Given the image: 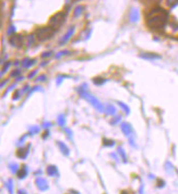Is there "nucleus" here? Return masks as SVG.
I'll return each instance as SVG.
<instances>
[{"label": "nucleus", "instance_id": "nucleus-1", "mask_svg": "<svg viewBox=\"0 0 178 194\" xmlns=\"http://www.w3.org/2000/svg\"><path fill=\"white\" fill-rule=\"evenodd\" d=\"M167 20H168L167 13L161 8H155V9H152L149 13L146 24L150 28L161 30V28L165 27L166 23H167Z\"/></svg>", "mask_w": 178, "mask_h": 194}, {"label": "nucleus", "instance_id": "nucleus-2", "mask_svg": "<svg viewBox=\"0 0 178 194\" xmlns=\"http://www.w3.org/2000/svg\"><path fill=\"white\" fill-rule=\"evenodd\" d=\"M77 92L79 93L80 96L82 97V98H84L85 100H87V102L91 104V105H92L93 107L97 110V111H101V112L105 111V107H104V105L101 103V102H99V99H97L95 96L91 95V93H90L89 90H87V85L86 84H82L81 86H79V87L77 88Z\"/></svg>", "mask_w": 178, "mask_h": 194}, {"label": "nucleus", "instance_id": "nucleus-3", "mask_svg": "<svg viewBox=\"0 0 178 194\" xmlns=\"http://www.w3.org/2000/svg\"><path fill=\"white\" fill-rule=\"evenodd\" d=\"M55 33V30L50 26H44V27H38L36 31H35V36L36 38L40 40V42H44L47 39L52 38Z\"/></svg>", "mask_w": 178, "mask_h": 194}, {"label": "nucleus", "instance_id": "nucleus-4", "mask_svg": "<svg viewBox=\"0 0 178 194\" xmlns=\"http://www.w3.org/2000/svg\"><path fill=\"white\" fill-rule=\"evenodd\" d=\"M65 18H66V14H65V12L56 13V14H54L53 16L49 19L48 24H49V26H50V27H53L54 30H55L56 27H58V26H60L61 24H62V23H64Z\"/></svg>", "mask_w": 178, "mask_h": 194}, {"label": "nucleus", "instance_id": "nucleus-5", "mask_svg": "<svg viewBox=\"0 0 178 194\" xmlns=\"http://www.w3.org/2000/svg\"><path fill=\"white\" fill-rule=\"evenodd\" d=\"M9 43L11 44V46H13V47L20 48V47H22V45H23V36H22V35H17V34H14V35H12V36L10 37Z\"/></svg>", "mask_w": 178, "mask_h": 194}, {"label": "nucleus", "instance_id": "nucleus-6", "mask_svg": "<svg viewBox=\"0 0 178 194\" xmlns=\"http://www.w3.org/2000/svg\"><path fill=\"white\" fill-rule=\"evenodd\" d=\"M74 31H75V28H74V26H71L69 30H68V32L64 35V37L60 39V42H59V44L61 46H64V45H66L67 43L69 42V39L71 38L73 36V34H74Z\"/></svg>", "mask_w": 178, "mask_h": 194}, {"label": "nucleus", "instance_id": "nucleus-7", "mask_svg": "<svg viewBox=\"0 0 178 194\" xmlns=\"http://www.w3.org/2000/svg\"><path fill=\"white\" fill-rule=\"evenodd\" d=\"M35 184L40 191H47L48 190V182L44 178H37L35 180Z\"/></svg>", "mask_w": 178, "mask_h": 194}, {"label": "nucleus", "instance_id": "nucleus-8", "mask_svg": "<svg viewBox=\"0 0 178 194\" xmlns=\"http://www.w3.org/2000/svg\"><path fill=\"white\" fill-rule=\"evenodd\" d=\"M120 128H121V131L124 132V134L127 136H130L133 133L132 127L128 122H122L120 124Z\"/></svg>", "mask_w": 178, "mask_h": 194}, {"label": "nucleus", "instance_id": "nucleus-9", "mask_svg": "<svg viewBox=\"0 0 178 194\" xmlns=\"http://www.w3.org/2000/svg\"><path fill=\"white\" fill-rule=\"evenodd\" d=\"M141 58L145 59V60H156V59H161V56H158L156 53H152V52H143L140 55Z\"/></svg>", "mask_w": 178, "mask_h": 194}, {"label": "nucleus", "instance_id": "nucleus-10", "mask_svg": "<svg viewBox=\"0 0 178 194\" xmlns=\"http://www.w3.org/2000/svg\"><path fill=\"white\" fill-rule=\"evenodd\" d=\"M28 148H30V145L27 146L26 148H25V147H21V148H19L17 150V156H18L19 158H21V159H25L27 154H28Z\"/></svg>", "mask_w": 178, "mask_h": 194}, {"label": "nucleus", "instance_id": "nucleus-11", "mask_svg": "<svg viewBox=\"0 0 178 194\" xmlns=\"http://www.w3.org/2000/svg\"><path fill=\"white\" fill-rule=\"evenodd\" d=\"M47 175L50 176V177H58L59 176V171H58V169H57L56 166L50 165V166L47 167Z\"/></svg>", "mask_w": 178, "mask_h": 194}, {"label": "nucleus", "instance_id": "nucleus-12", "mask_svg": "<svg viewBox=\"0 0 178 194\" xmlns=\"http://www.w3.org/2000/svg\"><path fill=\"white\" fill-rule=\"evenodd\" d=\"M57 145H58V147H59L60 152H61L64 155H65V156H69V154H70V150H69V147L67 146L65 143L58 141V142H57Z\"/></svg>", "mask_w": 178, "mask_h": 194}, {"label": "nucleus", "instance_id": "nucleus-13", "mask_svg": "<svg viewBox=\"0 0 178 194\" xmlns=\"http://www.w3.org/2000/svg\"><path fill=\"white\" fill-rule=\"evenodd\" d=\"M36 60L35 59H31V58H24L22 61H21V65L23 68H31L32 65H35Z\"/></svg>", "mask_w": 178, "mask_h": 194}, {"label": "nucleus", "instance_id": "nucleus-14", "mask_svg": "<svg viewBox=\"0 0 178 194\" xmlns=\"http://www.w3.org/2000/svg\"><path fill=\"white\" fill-rule=\"evenodd\" d=\"M129 19H130V22L132 23H136L138 22L139 20V11L137 9H132L130 11V14H129Z\"/></svg>", "mask_w": 178, "mask_h": 194}, {"label": "nucleus", "instance_id": "nucleus-15", "mask_svg": "<svg viewBox=\"0 0 178 194\" xmlns=\"http://www.w3.org/2000/svg\"><path fill=\"white\" fill-rule=\"evenodd\" d=\"M17 174H18V178L19 179H24L27 176V167L26 166H22L21 169H19V171Z\"/></svg>", "mask_w": 178, "mask_h": 194}, {"label": "nucleus", "instance_id": "nucleus-16", "mask_svg": "<svg viewBox=\"0 0 178 194\" xmlns=\"http://www.w3.org/2000/svg\"><path fill=\"white\" fill-rule=\"evenodd\" d=\"M105 112L107 115H115L116 113V108H115V106H112V105H106L105 106Z\"/></svg>", "mask_w": 178, "mask_h": 194}, {"label": "nucleus", "instance_id": "nucleus-17", "mask_svg": "<svg viewBox=\"0 0 178 194\" xmlns=\"http://www.w3.org/2000/svg\"><path fill=\"white\" fill-rule=\"evenodd\" d=\"M83 10H84V8L82 6H79V7H77L75 9H74V12H73V16L74 18H79L80 15L83 13Z\"/></svg>", "mask_w": 178, "mask_h": 194}, {"label": "nucleus", "instance_id": "nucleus-18", "mask_svg": "<svg viewBox=\"0 0 178 194\" xmlns=\"http://www.w3.org/2000/svg\"><path fill=\"white\" fill-rule=\"evenodd\" d=\"M93 82H94V84L95 85H103L106 82V80L103 78H101V77H97V78L93 79Z\"/></svg>", "mask_w": 178, "mask_h": 194}, {"label": "nucleus", "instance_id": "nucleus-19", "mask_svg": "<svg viewBox=\"0 0 178 194\" xmlns=\"http://www.w3.org/2000/svg\"><path fill=\"white\" fill-rule=\"evenodd\" d=\"M117 104H118V106L120 107V108H121V109L124 110V111H125L126 113H129V112H130L129 107H128V106H127L125 103H122V102H117Z\"/></svg>", "mask_w": 178, "mask_h": 194}, {"label": "nucleus", "instance_id": "nucleus-20", "mask_svg": "<svg viewBox=\"0 0 178 194\" xmlns=\"http://www.w3.org/2000/svg\"><path fill=\"white\" fill-rule=\"evenodd\" d=\"M38 132H40V127H37V125H33V127H31L30 130H28V134H31V135L36 134Z\"/></svg>", "mask_w": 178, "mask_h": 194}, {"label": "nucleus", "instance_id": "nucleus-21", "mask_svg": "<svg viewBox=\"0 0 178 194\" xmlns=\"http://www.w3.org/2000/svg\"><path fill=\"white\" fill-rule=\"evenodd\" d=\"M57 121H58V124L60 127H64L65 123H66V118H65V115H59L58 118H57Z\"/></svg>", "mask_w": 178, "mask_h": 194}, {"label": "nucleus", "instance_id": "nucleus-22", "mask_svg": "<svg viewBox=\"0 0 178 194\" xmlns=\"http://www.w3.org/2000/svg\"><path fill=\"white\" fill-rule=\"evenodd\" d=\"M6 188L8 189L9 193L13 194V184H12V180H8V182L6 183Z\"/></svg>", "mask_w": 178, "mask_h": 194}, {"label": "nucleus", "instance_id": "nucleus-23", "mask_svg": "<svg viewBox=\"0 0 178 194\" xmlns=\"http://www.w3.org/2000/svg\"><path fill=\"white\" fill-rule=\"evenodd\" d=\"M103 145H104V146H114V145H115V142H114L112 140L104 139V140H103Z\"/></svg>", "mask_w": 178, "mask_h": 194}, {"label": "nucleus", "instance_id": "nucleus-24", "mask_svg": "<svg viewBox=\"0 0 178 194\" xmlns=\"http://www.w3.org/2000/svg\"><path fill=\"white\" fill-rule=\"evenodd\" d=\"M15 26L13 25H11V26H9V28H8V31H7V34L9 35V36H12V35H14L15 34Z\"/></svg>", "mask_w": 178, "mask_h": 194}, {"label": "nucleus", "instance_id": "nucleus-25", "mask_svg": "<svg viewBox=\"0 0 178 194\" xmlns=\"http://www.w3.org/2000/svg\"><path fill=\"white\" fill-rule=\"evenodd\" d=\"M10 170L13 172V174H15V172H18L19 171V166L17 165V164H10Z\"/></svg>", "mask_w": 178, "mask_h": 194}, {"label": "nucleus", "instance_id": "nucleus-26", "mask_svg": "<svg viewBox=\"0 0 178 194\" xmlns=\"http://www.w3.org/2000/svg\"><path fill=\"white\" fill-rule=\"evenodd\" d=\"M118 153H119V155L121 156V158H122V160L124 162H127V157H126V154H125V152H124V149L121 148V147H119L118 148Z\"/></svg>", "mask_w": 178, "mask_h": 194}, {"label": "nucleus", "instance_id": "nucleus-27", "mask_svg": "<svg viewBox=\"0 0 178 194\" xmlns=\"http://www.w3.org/2000/svg\"><path fill=\"white\" fill-rule=\"evenodd\" d=\"M70 52L68 51V50H62V51H60V52H58L57 55H56V59H59V58H61L62 56H66V55H69Z\"/></svg>", "mask_w": 178, "mask_h": 194}, {"label": "nucleus", "instance_id": "nucleus-28", "mask_svg": "<svg viewBox=\"0 0 178 194\" xmlns=\"http://www.w3.org/2000/svg\"><path fill=\"white\" fill-rule=\"evenodd\" d=\"M10 65H11V62H9V61H8V62H6V65H3V68H2V71H1V74H3L5 72H7V71H8V69H9V67H10Z\"/></svg>", "mask_w": 178, "mask_h": 194}, {"label": "nucleus", "instance_id": "nucleus-29", "mask_svg": "<svg viewBox=\"0 0 178 194\" xmlns=\"http://www.w3.org/2000/svg\"><path fill=\"white\" fill-rule=\"evenodd\" d=\"M21 93H22V92H21V91H19V90H18V91H15V92H14V94H13V100H18V99L20 98V96H21Z\"/></svg>", "mask_w": 178, "mask_h": 194}, {"label": "nucleus", "instance_id": "nucleus-30", "mask_svg": "<svg viewBox=\"0 0 178 194\" xmlns=\"http://www.w3.org/2000/svg\"><path fill=\"white\" fill-rule=\"evenodd\" d=\"M120 119H121V117L120 116H116L112 121H111V123H112V124H116V123H118L119 121H120Z\"/></svg>", "mask_w": 178, "mask_h": 194}, {"label": "nucleus", "instance_id": "nucleus-31", "mask_svg": "<svg viewBox=\"0 0 178 194\" xmlns=\"http://www.w3.org/2000/svg\"><path fill=\"white\" fill-rule=\"evenodd\" d=\"M20 74H21L20 70H14L13 72H11V77H12V78H17V77H19Z\"/></svg>", "mask_w": 178, "mask_h": 194}, {"label": "nucleus", "instance_id": "nucleus-32", "mask_svg": "<svg viewBox=\"0 0 178 194\" xmlns=\"http://www.w3.org/2000/svg\"><path fill=\"white\" fill-rule=\"evenodd\" d=\"M46 75H45V74H42V75H40V77H38V78H37V80H36V81H37V82H44V81H46Z\"/></svg>", "mask_w": 178, "mask_h": 194}, {"label": "nucleus", "instance_id": "nucleus-33", "mask_svg": "<svg viewBox=\"0 0 178 194\" xmlns=\"http://www.w3.org/2000/svg\"><path fill=\"white\" fill-rule=\"evenodd\" d=\"M177 1L178 0H166V5H167V6H174Z\"/></svg>", "mask_w": 178, "mask_h": 194}, {"label": "nucleus", "instance_id": "nucleus-34", "mask_svg": "<svg viewBox=\"0 0 178 194\" xmlns=\"http://www.w3.org/2000/svg\"><path fill=\"white\" fill-rule=\"evenodd\" d=\"M52 56V51H46V52H44L43 55H42V58H48V57H50Z\"/></svg>", "mask_w": 178, "mask_h": 194}, {"label": "nucleus", "instance_id": "nucleus-35", "mask_svg": "<svg viewBox=\"0 0 178 194\" xmlns=\"http://www.w3.org/2000/svg\"><path fill=\"white\" fill-rule=\"evenodd\" d=\"M34 43V35H30V37H28V46H31L32 44Z\"/></svg>", "mask_w": 178, "mask_h": 194}, {"label": "nucleus", "instance_id": "nucleus-36", "mask_svg": "<svg viewBox=\"0 0 178 194\" xmlns=\"http://www.w3.org/2000/svg\"><path fill=\"white\" fill-rule=\"evenodd\" d=\"M36 74H37V70H34L33 72H31V73L28 74V77H27V78H28V79H33L34 77L36 75Z\"/></svg>", "mask_w": 178, "mask_h": 194}, {"label": "nucleus", "instance_id": "nucleus-37", "mask_svg": "<svg viewBox=\"0 0 178 194\" xmlns=\"http://www.w3.org/2000/svg\"><path fill=\"white\" fill-rule=\"evenodd\" d=\"M65 78H67V77H65V75H59L58 77V79H57V84L59 85L61 82H62V79H65Z\"/></svg>", "mask_w": 178, "mask_h": 194}, {"label": "nucleus", "instance_id": "nucleus-38", "mask_svg": "<svg viewBox=\"0 0 178 194\" xmlns=\"http://www.w3.org/2000/svg\"><path fill=\"white\" fill-rule=\"evenodd\" d=\"M65 131H66V134H68V136H69V137H72V133H71V130H70V129H66Z\"/></svg>", "mask_w": 178, "mask_h": 194}, {"label": "nucleus", "instance_id": "nucleus-39", "mask_svg": "<svg viewBox=\"0 0 178 194\" xmlns=\"http://www.w3.org/2000/svg\"><path fill=\"white\" fill-rule=\"evenodd\" d=\"M48 135H49V130H46V131H45V133L43 134V139H46Z\"/></svg>", "mask_w": 178, "mask_h": 194}, {"label": "nucleus", "instance_id": "nucleus-40", "mask_svg": "<svg viewBox=\"0 0 178 194\" xmlns=\"http://www.w3.org/2000/svg\"><path fill=\"white\" fill-rule=\"evenodd\" d=\"M7 83H8V80H5V81H2V82L0 83V88H1L2 86H5V85L7 84Z\"/></svg>", "mask_w": 178, "mask_h": 194}, {"label": "nucleus", "instance_id": "nucleus-41", "mask_svg": "<svg viewBox=\"0 0 178 194\" xmlns=\"http://www.w3.org/2000/svg\"><path fill=\"white\" fill-rule=\"evenodd\" d=\"M28 91H30V86H28V85H25L22 92H24V93H25V92H28Z\"/></svg>", "mask_w": 178, "mask_h": 194}, {"label": "nucleus", "instance_id": "nucleus-42", "mask_svg": "<svg viewBox=\"0 0 178 194\" xmlns=\"http://www.w3.org/2000/svg\"><path fill=\"white\" fill-rule=\"evenodd\" d=\"M158 187H164V181L158 180Z\"/></svg>", "mask_w": 178, "mask_h": 194}, {"label": "nucleus", "instance_id": "nucleus-43", "mask_svg": "<svg viewBox=\"0 0 178 194\" xmlns=\"http://www.w3.org/2000/svg\"><path fill=\"white\" fill-rule=\"evenodd\" d=\"M50 127V122H45L44 123V128H49Z\"/></svg>", "mask_w": 178, "mask_h": 194}, {"label": "nucleus", "instance_id": "nucleus-44", "mask_svg": "<svg viewBox=\"0 0 178 194\" xmlns=\"http://www.w3.org/2000/svg\"><path fill=\"white\" fill-rule=\"evenodd\" d=\"M19 194H26V192L24 191V190H19V192H18Z\"/></svg>", "mask_w": 178, "mask_h": 194}, {"label": "nucleus", "instance_id": "nucleus-45", "mask_svg": "<svg viewBox=\"0 0 178 194\" xmlns=\"http://www.w3.org/2000/svg\"><path fill=\"white\" fill-rule=\"evenodd\" d=\"M120 194H129V193H128L127 191H122V192H121V193H120Z\"/></svg>", "mask_w": 178, "mask_h": 194}, {"label": "nucleus", "instance_id": "nucleus-46", "mask_svg": "<svg viewBox=\"0 0 178 194\" xmlns=\"http://www.w3.org/2000/svg\"><path fill=\"white\" fill-rule=\"evenodd\" d=\"M0 25H1V22H0Z\"/></svg>", "mask_w": 178, "mask_h": 194}]
</instances>
